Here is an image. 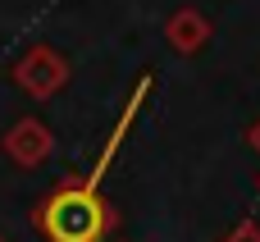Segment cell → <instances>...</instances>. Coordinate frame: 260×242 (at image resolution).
<instances>
[{
	"label": "cell",
	"instance_id": "6da1fadb",
	"mask_svg": "<svg viewBox=\"0 0 260 242\" xmlns=\"http://www.w3.org/2000/svg\"><path fill=\"white\" fill-rule=\"evenodd\" d=\"M32 224L46 242H105V233L114 229V206L91 178H69L41 197Z\"/></svg>",
	"mask_w": 260,
	"mask_h": 242
},
{
	"label": "cell",
	"instance_id": "7a4b0ae2",
	"mask_svg": "<svg viewBox=\"0 0 260 242\" xmlns=\"http://www.w3.org/2000/svg\"><path fill=\"white\" fill-rule=\"evenodd\" d=\"M14 82H18V92H27L32 101H50V96H59L64 82H69V59H64L55 46L37 41V46H27L23 59L14 64Z\"/></svg>",
	"mask_w": 260,
	"mask_h": 242
},
{
	"label": "cell",
	"instance_id": "3957f363",
	"mask_svg": "<svg viewBox=\"0 0 260 242\" xmlns=\"http://www.w3.org/2000/svg\"><path fill=\"white\" fill-rule=\"evenodd\" d=\"M0 151H5L18 169H37V165H46V160H50V151H55V133H50L41 119L23 114V119H14V124L5 128Z\"/></svg>",
	"mask_w": 260,
	"mask_h": 242
},
{
	"label": "cell",
	"instance_id": "277c9868",
	"mask_svg": "<svg viewBox=\"0 0 260 242\" xmlns=\"http://www.w3.org/2000/svg\"><path fill=\"white\" fill-rule=\"evenodd\" d=\"M210 18L201 14V9H192V5H183V9H174L169 14V23H165V41L178 50V55H197L206 41H210Z\"/></svg>",
	"mask_w": 260,
	"mask_h": 242
},
{
	"label": "cell",
	"instance_id": "5b68a950",
	"mask_svg": "<svg viewBox=\"0 0 260 242\" xmlns=\"http://www.w3.org/2000/svg\"><path fill=\"white\" fill-rule=\"evenodd\" d=\"M146 87H151V73H142V78H137V92H133V101H128V110L119 114V124H114V137L105 142V151H101V160H96V169H91V183H101V174L110 169V160H114V151H119V142L128 137V128H133V119H137V110H142V101H146Z\"/></svg>",
	"mask_w": 260,
	"mask_h": 242
},
{
	"label": "cell",
	"instance_id": "8992f818",
	"mask_svg": "<svg viewBox=\"0 0 260 242\" xmlns=\"http://www.w3.org/2000/svg\"><path fill=\"white\" fill-rule=\"evenodd\" d=\"M219 242H260V220H242V224H233Z\"/></svg>",
	"mask_w": 260,
	"mask_h": 242
},
{
	"label": "cell",
	"instance_id": "52a82bcc",
	"mask_svg": "<svg viewBox=\"0 0 260 242\" xmlns=\"http://www.w3.org/2000/svg\"><path fill=\"white\" fill-rule=\"evenodd\" d=\"M247 142H251V151H256V156H260V119H256V124H251V128H247Z\"/></svg>",
	"mask_w": 260,
	"mask_h": 242
},
{
	"label": "cell",
	"instance_id": "ba28073f",
	"mask_svg": "<svg viewBox=\"0 0 260 242\" xmlns=\"http://www.w3.org/2000/svg\"><path fill=\"white\" fill-rule=\"evenodd\" d=\"M0 242H9V238H5V233H0Z\"/></svg>",
	"mask_w": 260,
	"mask_h": 242
}]
</instances>
